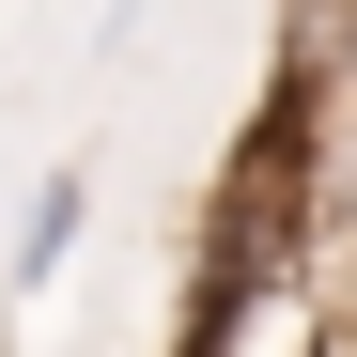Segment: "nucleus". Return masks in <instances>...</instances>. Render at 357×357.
<instances>
[{
  "mask_svg": "<svg viewBox=\"0 0 357 357\" xmlns=\"http://www.w3.org/2000/svg\"><path fill=\"white\" fill-rule=\"evenodd\" d=\"M78 233H93V171H47V187L16 202V264H0V295H47L78 264Z\"/></svg>",
  "mask_w": 357,
  "mask_h": 357,
  "instance_id": "obj_1",
  "label": "nucleus"
},
{
  "mask_svg": "<svg viewBox=\"0 0 357 357\" xmlns=\"http://www.w3.org/2000/svg\"><path fill=\"white\" fill-rule=\"evenodd\" d=\"M109 16H140V0H109Z\"/></svg>",
  "mask_w": 357,
  "mask_h": 357,
  "instance_id": "obj_2",
  "label": "nucleus"
}]
</instances>
